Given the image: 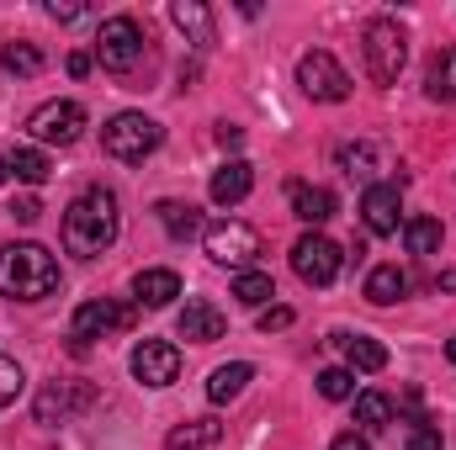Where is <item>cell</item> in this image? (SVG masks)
<instances>
[{"mask_svg": "<svg viewBox=\"0 0 456 450\" xmlns=\"http://www.w3.org/2000/svg\"><path fill=\"white\" fill-rule=\"evenodd\" d=\"M425 96L430 101H456V48H441L425 69Z\"/></svg>", "mask_w": 456, "mask_h": 450, "instance_id": "obj_21", "label": "cell"}, {"mask_svg": "<svg viewBox=\"0 0 456 450\" xmlns=\"http://www.w3.org/2000/svg\"><path fill=\"white\" fill-rule=\"evenodd\" d=\"M133 297H138V308H170V302L181 297V276L165 270V265L138 270V276H133Z\"/></svg>", "mask_w": 456, "mask_h": 450, "instance_id": "obj_15", "label": "cell"}, {"mask_svg": "<svg viewBox=\"0 0 456 450\" xmlns=\"http://www.w3.org/2000/svg\"><path fill=\"white\" fill-rule=\"evenodd\" d=\"M0 292L16 302H43L59 292V260L43 244H5L0 249Z\"/></svg>", "mask_w": 456, "mask_h": 450, "instance_id": "obj_2", "label": "cell"}, {"mask_svg": "<svg viewBox=\"0 0 456 450\" xmlns=\"http://www.w3.org/2000/svg\"><path fill=\"white\" fill-rule=\"evenodd\" d=\"M361 59H366V75H371L377 85H393V80L403 75V64H409V37H403V27H398L393 16H371V21L361 27Z\"/></svg>", "mask_w": 456, "mask_h": 450, "instance_id": "obj_3", "label": "cell"}, {"mask_svg": "<svg viewBox=\"0 0 456 450\" xmlns=\"http://www.w3.org/2000/svg\"><path fill=\"white\" fill-rule=\"evenodd\" d=\"M175 329L181 339H191V344H213V339H224L228 318L213 308V302H202V297H191L186 308H181V318H175Z\"/></svg>", "mask_w": 456, "mask_h": 450, "instance_id": "obj_13", "label": "cell"}, {"mask_svg": "<svg viewBox=\"0 0 456 450\" xmlns=\"http://www.w3.org/2000/svg\"><path fill=\"white\" fill-rule=\"evenodd\" d=\"M319 392H324L330 403H350V398H355V371H345V366L319 371Z\"/></svg>", "mask_w": 456, "mask_h": 450, "instance_id": "obj_31", "label": "cell"}, {"mask_svg": "<svg viewBox=\"0 0 456 450\" xmlns=\"http://www.w3.org/2000/svg\"><path fill=\"white\" fill-rule=\"evenodd\" d=\"M330 450H371V446H366V435H355V430H350V435H340Z\"/></svg>", "mask_w": 456, "mask_h": 450, "instance_id": "obj_38", "label": "cell"}, {"mask_svg": "<svg viewBox=\"0 0 456 450\" xmlns=\"http://www.w3.org/2000/svg\"><path fill=\"white\" fill-rule=\"evenodd\" d=\"M43 11H48L53 21H64V27H69V21H86V16H91V5H59V0H48Z\"/></svg>", "mask_w": 456, "mask_h": 450, "instance_id": "obj_34", "label": "cell"}, {"mask_svg": "<svg viewBox=\"0 0 456 450\" xmlns=\"http://www.w3.org/2000/svg\"><path fill=\"white\" fill-rule=\"evenodd\" d=\"M335 165H340L350 181H366V186H371V175L387 170V154H382L371 138H355V143H340V149H335Z\"/></svg>", "mask_w": 456, "mask_h": 450, "instance_id": "obj_14", "label": "cell"}, {"mask_svg": "<svg viewBox=\"0 0 456 450\" xmlns=\"http://www.w3.org/2000/svg\"><path fill=\"white\" fill-rule=\"evenodd\" d=\"M11 218H16V223H37V218H43V202H37V197H16V202H11Z\"/></svg>", "mask_w": 456, "mask_h": 450, "instance_id": "obj_35", "label": "cell"}, {"mask_svg": "<svg viewBox=\"0 0 456 450\" xmlns=\"http://www.w3.org/2000/svg\"><path fill=\"white\" fill-rule=\"evenodd\" d=\"M64 69H69L75 80H86V75H91V53H69V59H64Z\"/></svg>", "mask_w": 456, "mask_h": 450, "instance_id": "obj_37", "label": "cell"}, {"mask_svg": "<svg viewBox=\"0 0 456 450\" xmlns=\"http://www.w3.org/2000/svg\"><path fill=\"white\" fill-rule=\"evenodd\" d=\"M11 175H16V181H27V186H43V181L53 175V165H48V154H43V149L21 143V149H11Z\"/></svg>", "mask_w": 456, "mask_h": 450, "instance_id": "obj_26", "label": "cell"}, {"mask_svg": "<svg viewBox=\"0 0 456 450\" xmlns=\"http://www.w3.org/2000/svg\"><path fill=\"white\" fill-rule=\"evenodd\" d=\"M133 318H138V308L133 302H112V297H91V302H80L75 308V318H69V334L80 339H107L117 329H133Z\"/></svg>", "mask_w": 456, "mask_h": 450, "instance_id": "obj_9", "label": "cell"}, {"mask_svg": "<svg viewBox=\"0 0 456 450\" xmlns=\"http://www.w3.org/2000/svg\"><path fill=\"white\" fill-rule=\"evenodd\" d=\"M361 218H366V228H371L377 238L398 233V228H403V186H393V181H371L366 197H361Z\"/></svg>", "mask_w": 456, "mask_h": 450, "instance_id": "obj_11", "label": "cell"}, {"mask_svg": "<svg viewBox=\"0 0 456 450\" xmlns=\"http://www.w3.org/2000/svg\"><path fill=\"white\" fill-rule=\"evenodd\" d=\"M96 59L112 75H133L143 64V27L133 16H107L102 32H96Z\"/></svg>", "mask_w": 456, "mask_h": 450, "instance_id": "obj_6", "label": "cell"}, {"mask_svg": "<svg viewBox=\"0 0 456 450\" xmlns=\"http://www.w3.org/2000/svg\"><path fill=\"white\" fill-rule=\"evenodd\" d=\"M292 218L319 233V228L335 218V191H330V186H303V181H297V186H292Z\"/></svg>", "mask_w": 456, "mask_h": 450, "instance_id": "obj_16", "label": "cell"}, {"mask_svg": "<svg viewBox=\"0 0 456 450\" xmlns=\"http://www.w3.org/2000/svg\"><path fill=\"white\" fill-rule=\"evenodd\" d=\"M5 175H11V159H5V154H0V181H5Z\"/></svg>", "mask_w": 456, "mask_h": 450, "instance_id": "obj_42", "label": "cell"}, {"mask_svg": "<svg viewBox=\"0 0 456 450\" xmlns=\"http://www.w3.org/2000/svg\"><path fill=\"white\" fill-rule=\"evenodd\" d=\"M159 143H165V127L143 112H117L112 122L102 127V149H107L112 159H122V165H143Z\"/></svg>", "mask_w": 456, "mask_h": 450, "instance_id": "obj_4", "label": "cell"}, {"mask_svg": "<svg viewBox=\"0 0 456 450\" xmlns=\"http://www.w3.org/2000/svg\"><path fill=\"white\" fill-rule=\"evenodd\" d=\"M355 424L361 430H387L393 424V398L387 392H355Z\"/></svg>", "mask_w": 456, "mask_h": 450, "instance_id": "obj_27", "label": "cell"}, {"mask_svg": "<svg viewBox=\"0 0 456 450\" xmlns=\"http://www.w3.org/2000/svg\"><path fill=\"white\" fill-rule=\"evenodd\" d=\"M159 223H165V233H170L175 244H186V238L202 233V213H197L191 202H159Z\"/></svg>", "mask_w": 456, "mask_h": 450, "instance_id": "obj_23", "label": "cell"}, {"mask_svg": "<svg viewBox=\"0 0 456 450\" xmlns=\"http://www.w3.org/2000/svg\"><path fill=\"white\" fill-rule=\"evenodd\" d=\"M218 440H224V424L218 419H191V424H181L170 435V450H213Z\"/></svg>", "mask_w": 456, "mask_h": 450, "instance_id": "obj_25", "label": "cell"}, {"mask_svg": "<svg viewBox=\"0 0 456 450\" xmlns=\"http://www.w3.org/2000/svg\"><path fill=\"white\" fill-rule=\"evenodd\" d=\"M27 133H32L37 143L69 149V143L86 133V107H80V101H43L37 112L27 117Z\"/></svg>", "mask_w": 456, "mask_h": 450, "instance_id": "obj_10", "label": "cell"}, {"mask_svg": "<svg viewBox=\"0 0 456 450\" xmlns=\"http://www.w3.org/2000/svg\"><path fill=\"white\" fill-rule=\"evenodd\" d=\"M297 85H303V96L330 101V107L350 96V75H345V64L335 59V53H324V48H314V53L297 59Z\"/></svg>", "mask_w": 456, "mask_h": 450, "instance_id": "obj_8", "label": "cell"}, {"mask_svg": "<svg viewBox=\"0 0 456 450\" xmlns=\"http://www.w3.org/2000/svg\"><path fill=\"white\" fill-rule=\"evenodd\" d=\"M292 270L303 286H335V276L345 270V249L324 233H303L292 244Z\"/></svg>", "mask_w": 456, "mask_h": 450, "instance_id": "obj_7", "label": "cell"}, {"mask_svg": "<svg viewBox=\"0 0 456 450\" xmlns=\"http://www.w3.org/2000/svg\"><path fill=\"white\" fill-rule=\"evenodd\" d=\"M403 297H409V270H398V265H377V270L366 276V302L393 308V302H403Z\"/></svg>", "mask_w": 456, "mask_h": 450, "instance_id": "obj_20", "label": "cell"}, {"mask_svg": "<svg viewBox=\"0 0 456 450\" xmlns=\"http://www.w3.org/2000/svg\"><path fill=\"white\" fill-rule=\"evenodd\" d=\"M170 21H175L181 32H191L197 48L213 43V11H208V5H197V0H175V5H170Z\"/></svg>", "mask_w": 456, "mask_h": 450, "instance_id": "obj_22", "label": "cell"}, {"mask_svg": "<svg viewBox=\"0 0 456 450\" xmlns=\"http://www.w3.org/2000/svg\"><path fill=\"white\" fill-rule=\"evenodd\" d=\"M0 64H5V75H21V80H27V75H37V69H43V48H37V43H27V37H16V43H5V48H0Z\"/></svg>", "mask_w": 456, "mask_h": 450, "instance_id": "obj_29", "label": "cell"}, {"mask_svg": "<svg viewBox=\"0 0 456 450\" xmlns=\"http://www.w3.org/2000/svg\"><path fill=\"white\" fill-rule=\"evenodd\" d=\"M335 344L345 350V371H382L387 366V350L377 344L371 334H335Z\"/></svg>", "mask_w": 456, "mask_h": 450, "instance_id": "obj_19", "label": "cell"}, {"mask_svg": "<svg viewBox=\"0 0 456 450\" xmlns=\"http://www.w3.org/2000/svg\"><path fill=\"white\" fill-rule=\"evenodd\" d=\"M403 450H446V440H441V430L414 424V430H409V440H403Z\"/></svg>", "mask_w": 456, "mask_h": 450, "instance_id": "obj_33", "label": "cell"}, {"mask_svg": "<svg viewBox=\"0 0 456 450\" xmlns=\"http://www.w3.org/2000/svg\"><path fill=\"white\" fill-rule=\"evenodd\" d=\"M202 238H208L213 265H233L239 276H244V270H255V260L265 254V238H260L249 223H239V218H224V223L202 228Z\"/></svg>", "mask_w": 456, "mask_h": 450, "instance_id": "obj_5", "label": "cell"}, {"mask_svg": "<svg viewBox=\"0 0 456 450\" xmlns=\"http://www.w3.org/2000/svg\"><path fill=\"white\" fill-rule=\"evenodd\" d=\"M21 382H27L21 366H16L11 355H0V408H11V403L21 398Z\"/></svg>", "mask_w": 456, "mask_h": 450, "instance_id": "obj_32", "label": "cell"}, {"mask_svg": "<svg viewBox=\"0 0 456 450\" xmlns=\"http://www.w3.org/2000/svg\"><path fill=\"white\" fill-rule=\"evenodd\" d=\"M117 228H122V213H117V197L107 186H91L69 202L64 213V249L80 254V260H96L117 244Z\"/></svg>", "mask_w": 456, "mask_h": 450, "instance_id": "obj_1", "label": "cell"}, {"mask_svg": "<svg viewBox=\"0 0 456 450\" xmlns=\"http://www.w3.org/2000/svg\"><path fill=\"white\" fill-rule=\"evenodd\" d=\"M436 286H441V292H456V270H446V276H441Z\"/></svg>", "mask_w": 456, "mask_h": 450, "instance_id": "obj_40", "label": "cell"}, {"mask_svg": "<svg viewBox=\"0 0 456 450\" xmlns=\"http://www.w3.org/2000/svg\"><path fill=\"white\" fill-rule=\"evenodd\" d=\"M446 360L456 366V339H446Z\"/></svg>", "mask_w": 456, "mask_h": 450, "instance_id": "obj_41", "label": "cell"}, {"mask_svg": "<svg viewBox=\"0 0 456 450\" xmlns=\"http://www.w3.org/2000/svg\"><path fill=\"white\" fill-rule=\"evenodd\" d=\"M403 244H409V254H436L446 244V228H441V218H409L403 223Z\"/></svg>", "mask_w": 456, "mask_h": 450, "instance_id": "obj_28", "label": "cell"}, {"mask_svg": "<svg viewBox=\"0 0 456 450\" xmlns=\"http://www.w3.org/2000/svg\"><path fill=\"white\" fill-rule=\"evenodd\" d=\"M91 403V392L86 387H69V382H53V387H43V398H37V424H64L75 408H86Z\"/></svg>", "mask_w": 456, "mask_h": 450, "instance_id": "obj_17", "label": "cell"}, {"mask_svg": "<svg viewBox=\"0 0 456 450\" xmlns=\"http://www.w3.org/2000/svg\"><path fill=\"white\" fill-rule=\"evenodd\" d=\"M208 191H213V202H218V207H239V202L255 191V170H249L244 159H228L224 170L213 175V186H208Z\"/></svg>", "mask_w": 456, "mask_h": 450, "instance_id": "obj_18", "label": "cell"}, {"mask_svg": "<svg viewBox=\"0 0 456 450\" xmlns=\"http://www.w3.org/2000/svg\"><path fill=\"white\" fill-rule=\"evenodd\" d=\"M233 297H239L244 308H265V302L276 297V281H271L265 270H244V276H233Z\"/></svg>", "mask_w": 456, "mask_h": 450, "instance_id": "obj_30", "label": "cell"}, {"mask_svg": "<svg viewBox=\"0 0 456 450\" xmlns=\"http://www.w3.org/2000/svg\"><path fill=\"white\" fill-rule=\"evenodd\" d=\"M292 324V308H265L260 313V334H271V329H287Z\"/></svg>", "mask_w": 456, "mask_h": 450, "instance_id": "obj_36", "label": "cell"}, {"mask_svg": "<svg viewBox=\"0 0 456 450\" xmlns=\"http://www.w3.org/2000/svg\"><path fill=\"white\" fill-rule=\"evenodd\" d=\"M249 376H255V366H249V360H228V366H218V371L208 376V398H213V403H228V398H239Z\"/></svg>", "mask_w": 456, "mask_h": 450, "instance_id": "obj_24", "label": "cell"}, {"mask_svg": "<svg viewBox=\"0 0 456 450\" xmlns=\"http://www.w3.org/2000/svg\"><path fill=\"white\" fill-rule=\"evenodd\" d=\"M218 143H224V149H239V143H244V133H239V127H218Z\"/></svg>", "mask_w": 456, "mask_h": 450, "instance_id": "obj_39", "label": "cell"}, {"mask_svg": "<svg viewBox=\"0 0 456 450\" xmlns=\"http://www.w3.org/2000/svg\"><path fill=\"white\" fill-rule=\"evenodd\" d=\"M133 376H138L143 387H170V382L181 376V350H175L170 339H143V344L133 350Z\"/></svg>", "mask_w": 456, "mask_h": 450, "instance_id": "obj_12", "label": "cell"}]
</instances>
